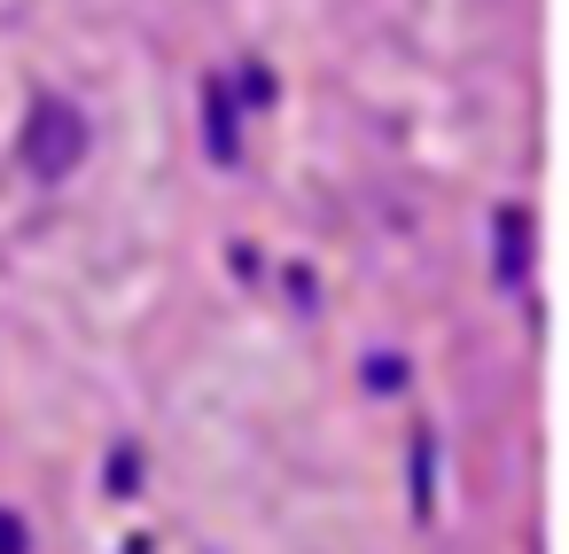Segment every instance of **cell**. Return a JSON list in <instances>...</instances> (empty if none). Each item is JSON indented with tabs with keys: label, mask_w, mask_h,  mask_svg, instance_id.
<instances>
[{
	"label": "cell",
	"mask_w": 569,
	"mask_h": 554,
	"mask_svg": "<svg viewBox=\"0 0 569 554\" xmlns=\"http://www.w3.org/2000/svg\"><path fill=\"white\" fill-rule=\"evenodd\" d=\"M79 157H87V118H79L71 102L40 95V102H32V118H24V165H32L40 180H71V172H79Z\"/></svg>",
	"instance_id": "6da1fadb"
},
{
	"label": "cell",
	"mask_w": 569,
	"mask_h": 554,
	"mask_svg": "<svg viewBox=\"0 0 569 554\" xmlns=\"http://www.w3.org/2000/svg\"><path fill=\"white\" fill-rule=\"evenodd\" d=\"M522 235H530V219L499 211V274H522Z\"/></svg>",
	"instance_id": "7a4b0ae2"
},
{
	"label": "cell",
	"mask_w": 569,
	"mask_h": 554,
	"mask_svg": "<svg viewBox=\"0 0 569 554\" xmlns=\"http://www.w3.org/2000/svg\"><path fill=\"white\" fill-rule=\"evenodd\" d=\"M211 149L234 157V102H227V87H211Z\"/></svg>",
	"instance_id": "3957f363"
},
{
	"label": "cell",
	"mask_w": 569,
	"mask_h": 554,
	"mask_svg": "<svg viewBox=\"0 0 569 554\" xmlns=\"http://www.w3.org/2000/svg\"><path fill=\"white\" fill-rule=\"evenodd\" d=\"M0 554H24V523L17 515H0Z\"/></svg>",
	"instance_id": "277c9868"
}]
</instances>
